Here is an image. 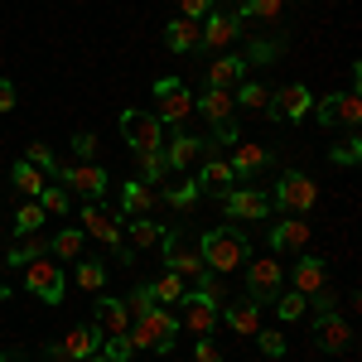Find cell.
I'll return each instance as SVG.
<instances>
[{"label":"cell","instance_id":"cell-1","mask_svg":"<svg viewBox=\"0 0 362 362\" xmlns=\"http://www.w3.org/2000/svg\"><path fill=\"white\" fill-rule=\"evenodd\" d=\"M174 338H179V314H174L169 305L145 309L140 319H131V329H126L131 353H169Z\"/></svg>","mask_w":362,"mask_h":362},{"label":"cell","instance_id":"cell-2","mask_svg":"<svg viewBox=\"0 0 362 362\" xmlns=\"http://www.w3.org/2000/svg\"><path fill=\"white\" fill-rule=\"evenodd\" d=\"M198 251H203V266L218 271V276H232L237 266L251 261V242H247L242 227H213V232H203L198 237Z\"/></svg>","mask_w":362,"mask_h":362},{"label":"cell","instance_id":"cell-3","mask_svg":"<svg viewBox=\"0 0 362 362\" xmlns=\"http://www.w3.org/2000/svg\"><path fill=\"white\" fill-rule=\"evenodd\" d=\"M160 251H165V271H174V276H184L189 285H194L208 266H203V251H198V242L189 237V232H165V242H160Z\"/></svg>","mask_w":362,"mask_h":362},{"label":"cell","instance_id":"cell-4","mask_svg":"<svg viewBox=\"0 0 362 362\" xmlns=\"http://www.w3.org/2000/svg\"><path fill=\"white\" fill-rule=\"evenodd\" d=\"M155 116H160V126H184L189 116H194V92L179 83V78H160L155 83Z\"/></svg>","mask_w":362,"mask_h":362},{"label":"cell","instance_id":"cell-5","mask_svg":"<svg viewBox=\"0 0 362 362\" xmlns=\"http://www.w3.org/2000/svg\"><path fill=\"white\" fill-rule=\"evenodd\" d=\"M314 203H319V184H314L309 174H300V169H290L276 184V194H271V208H285V213H295V218H305Z\"/></svg>","mask_w":362,"mask_h":362},{"label":"cell","instance_id":"cell-6","mask_svg":"<svg viewBox=\"0 0 362 362\" xmlns=\"http://www.w3.org/2000/svg\"><path fill=\"white\" fill-rule=\"evenodd\" d=\"M121 136L126 145L136 150V155H150V150H165V126H160V116L155 112H121Z\"/></svg>","mask_w":362,"mask_h":362},{"label":"cell","instance_id":"cell-7","mask_svg":"<svg viewBox=\"0 0 362 362\" xmlns=\"http://www.w3.org/2000/svg\"><path fill=\"white\" fill-rule=\"evenodd\" d=\"M280 290H285V266H280L276 256H256L247 266V295H251V305L261 309V305H271Z\"/></svg>","mask_w":362,"mask_h":362},{"label":"cell","instance_id":"cell-8","mask_svg":"<svg viewBox=\"0 0 362 362\" xmlns=\"http://www.w3.org/2000/svg\"><path fill=\"white\" fill-rule=\"evenodd\" d=\"M25 290L34 300H44V305H63V266L44 261V256L25 261Z\"/></svg>","mask_w":362,"mask_h":362},{"label":"cell","instance_id":"cell-9","mask_svg":"<svg viewBox=\"0 0 362 362\" xmlns=\"http://www.w3.org/2000/svg\"><path fill=\"white\" fill-rule=\"evenodd\" d=\"M314 112V92H309L305 83H285L271 92V107H266V116H276V121H305V116Z\"/></svg>","mask_w":362,"mask_h":362},{"label":"cell","instance_id":"cell-10","mask_svg":"<svg viewBox=\"0 0 362 362\" xmlns=\"http://www.w3.org/2000/svg\"><path fill=\"white\" fill-rule=\"evenodd\" d=\"M227 218H242V223H261L266 213H271V194H261V189H227L218 194Z\"/></svg>","mask_w":362,"mask_h":362},{"label":"cell","instance_id":"cell-11","mask_svg":"<svg viewBox=\"0 0 362 362\" xmlns=\"http://www.w3.org/2000/svg\"><path fill=\"white\" fill-rule=\"evenodd\" d=\"M54 184H63V189H78L83 198H102L107 194V169L102 165H58V179Z\"/></svg>","mask_w":362,"mask_h":362},{"label":"cell","instance_id":"cell-12","mask_svg":"<svg viewBox=\"0 0 362 362\" xmlns=\"http://www.w3.org/2000/svg\"><path fill=\"white\" fill-rule=\"evenodd\" d=\"M83 232L87 237H97L102 247H126V227H121V218L116 213H107V208H97V203H87L83 208Z\"/></svg>","mask_w":362,"mask_h":362},{"label":"cell","instance_id":"cell-13","mask_svg":"<svg viewBox=\"0 0 362 362\" xmlns=\"http://www.w3.org/2000/svg\"><path fill=\"white\" fill-rule=\"evenodd\" d=\"M179 329H189V334L208 338L213 329H218V305H208V300H198L194 290L179 300Z\"/></svg>","mask_w":362,"mask_h":362},{"label":"cell","instance_id":"cell-14","mask_svg":"<svg viewBox=\"0 0 362 362\" xmlns=\"http://www.w3.org/2000/svg\"><path fill=\"white\" fill-rule=\"evenodd\" d=\"M237 34H242V15H227V10L203 15V49H227Z\"/></svg>","mask_w":362,"mask_h":362},{"label":"cell","instance_id":"cell-15","mask_svg":"<svg viewBox=\"0 0 362 362\" xmlns=\"http://www.w3.org/2000/svg\"><path fill=\"white\" fill-rule=\"evenodd\" d=\"M102 329L92 324V329H73V334H63V343L54 348V358H68V362H83V358H92V353H102Z\"/></svg>","mask_w":362,"mask_h":362},{"label":"cell","instance_id":"cell-16","mask_svg":"<svg viewBox=\"0 0 362 362\" xmlns=\"http://www.w3.org/2000/svg\"><path fill=\"white\" fill-rule=\"evenodd\" d=\"M314 334H319V348L324 353H348V343H353V329H348L343 314H319L314 319Z\"/></svg>","mask_w":362,"mask_h":362},{"label":"cell","instance_id":"cell-17","mask_svg":"<svg viewBox=\"0 0 362 362\" xmlns=\"http://www.w3.org/2000/svg\"><path fill=\"white\" fill-rule=\"evenodd\" d=\"M165 44L174 49V54H194V49H203V20L174 15V20L165 25Z\"/></svg>","mask_w":362,"mask_h":362},{"label":"cell","instance_id":"cell-18","mask_svg":"<svg viewBox=\"0 0 362 362\" xmlns=\"http://www.w3.org/2000/svg\"><path fill=\"white\" fill-rule=\"evenodd\" d=\"M309 237H314L309 223H300V218L290 213L285 223L271 227V251H295V256H300V251H309Z\"/></svg>","mask_w":362,"mask_h":362},{"label":"cell","instance_id":"cell-19","mask_svg":"<svg viewBox=\"0 0 362 362\" xmlns=\"http://www.w3.org/2000/svg\"><path fill=\"white\" fill-rule=\"evenodd\" d=\"M324 285H329V266H324L319 256L300 251V261H295V285H290V290H300V295H319Z\"/></svg>","mask_w":362,"mask_h":362},{"label":"cell","instance_id":"cell-20","mask_svg":"<svg viewBox=\"0 0 362 362\" xmlns=\"http://www.w3.org/2000/svg\"><path fill=\"white\" fill-rule=\"evenodd\" d=\"M194 112L208 116V126H227L232 112H237V102H232V92H223V87H208L203 97H194Z\"/></svg>","mask_w":362,"mask_h":362},{"label":"cell","instance_id":"cell-21","mask_svg":"<svg viewBox=\"0 0 362 362\" xmlns=\"http://www.w3.org/2000/svg\"><path fill=\"white\" fill-rule=\"evenodd\" d=\"M97 329H102V338H126V329H131V314H126V300H97Z\"/></svg>","mask_w":362,"mask_h":362},{"label":"cell","instance_id":"cell-22","mask_svg":"<svg viewBox=\"0 0 362 362\" xmlns=\"http://www.w3.org/2000/svg\"><path fill=\"white\" fill-rule=\"evenodd\" d=\"M194 160H203V136L174 131V140H165V165L169 169H189Z\"/></svg>","mask_w":362,"mask_h":362},{"label":"cell","instance_id":"cell-23","mask_svg":"<svg viewBox=\"0 0 362 362\" xmlns=\"http://www.w3.org/2000/svg\"><path fill=\"white\" fill-rule=\"evenodd\" d=\"M242 78H247V58L242 54H223V58H213V68H208V87H223V92H232Z\"/></svg>","mask_w":362,"mask_h":362},{"label":"cell","instance_id":"cell-24","mask_svg":"<svg viewBox=\"0 0 362 362\" xmlns=\"http://www.w3.org/2000/svg\"><path fill=\"white\" fill-rule=\"evenodd\" d=\"M232 184H237L232 165H227V160H218V155H203V169H198V189H208V194H227Z\"/></svg>","mask_w":362,"mask_h":362},{"label":"cell","instance_id":"cell-25","mask_svg":"<svg viewBox=\"0 0 362 362\" xmlns=\"http://www.w3.org/2000/svg\"><path fill=\"white\" fill-rule=\"evenodd\" d=\"M223 319H227V329L242 334V338H256V329H261V309L251 305V300H232L223 309Z\"/></svg>","mask_w":362,"mask_h":362},{"label":"cell","instance_id":"cell-26","mask_svg":"<svg viewBox=\"0 0 362 362\" xmlns=\"http://www.w3.org/2000/svg\"><path fill=\"white\" fill-rule=\"evenodd\" d=\"M155 203H160V194H155L145 179H131V184H121V208H126L131 218H145Z\"/></svg>","mask_w":362,"mask_h":362},{"label":"cell","instance_id":"cell-27","mask_svg":"<svg viewBox=\"0 0 362 362\" xmlns=\"http://www.w3.org/2000/svg\"><path fill=\"white\" fill-rule=\"evenodd\" d=\"M150 295H155V305H179V300H184V295H189V280L184 276H174V271H165V276H155L150 280Z\"/></svg>","mask_w":362,"mask_h":362},{"label":"cell","instance_id":"cell-28","mask_svg":"<svg viewBox=\"0 0 362 362\" xmlns=\"http://www.w3.org/2000/svg\"><path fill=\"white\" fill-rule=\"evenodd\" d=\"M10 179H15V189L25 198H39L44 189H49V174H39V169L29 165V160H15V169H10Z\"/></svg>","mask_w":362,"mask_h":362},{"label":"cell","instance_id":"cell-29","mask_svg":"<svg viewBox=\"0 0 362 362\" xmlns=\"http://www.w3.org/2000/svg\"><path fill=\"white\" fill-rule=\"evenodd\" d=\"M266 160H271V155H266L261 145H237V155H232L227 165H232V174H237V179H251L256 169H266Z\"/></svg>","mask_w":362,"mask_h":362},{"label":"cell","instance_id":"cell-30","mask_svg":"<svg viewBox=\"0 0 362 362\" xmlns=\"http://www.w3.org/2000/svg\"><path fill=\"white\" fill-rule=\"evenodd\" d=\"M358 121H362V97L358 92H334V126L358 131Z\"/></svg>","mask_w":362,"mask_h":362},{"label":"cell","instance_id":"cell-31","mask_svg":"<svg viewBox=\"0 0 362 362\" xmlns=\"http://www.w3.org/2000/svg\"><path fill=\"white\" fill-rule=\"evenodd\" d=\"M83 242H87L83 227H63L58 237H49V251L54 256H68V261H83Z\"/></svg>","mask_w":362,"mask_h":362},{"label":"cell","instance_id":"cell-32","mask_svg":"<svg viewBox=\"0 0 362 362\" xmlns=\"http://www.w3.org/2000/svg\"><path fill=\"white\" fill-rule=\"evenodd\" d=\"M44 251H49V237L29 232V237H20L15 247L5 251V266H25V261H34V256H44Z\"/></svg>","mask_w":362,"mask_h":362},{"label":"cell","instance_id":"cell-33","mask_svg":"<svg viewBox=\"0 0 362 362\" xmlns=\"http://www.w3.org/2000/svg\"><path fill=\"white\" fill-rule=\"evenodd\" d=\"M189 290H194L198 300H208V305H223V300H232V295H227V276H218V271H203V276H198Z\"/></svg>","mask_w":362,"mask_h":362},{"label":"cell","instance_id":"cell-34","mask_svg":"<svg viewBox=\"0 0 362 362\" xmlns=\"http://www.w3.org/2000/svg\"><path fill=\"white\" fill-rule=\"evenodd\" d=\"M198 194H203V189H198V179H179V184H169L165 194H160V203L179 208V213H189V208L198 203Z\"/></svg>","mask_w":362,"mask_h":362},{"label":"cell","instance_id":"cell-35","mask_svg":"<svg viewBox=\"0 0 362 362\" xmlns=\"http://www.w3.org/2000/svg\"><path fill=\"white\" fill-rule=\"evenodd\" d=\"M285 15V0H242V20H256V25H280Z\"/></svg>","mask_w":362,"mask_h":362},{"label":"cell","instance_id":"cell-36","mask_svg":"<svg viewBox=\"0 0 362 362\" xmlns=\"http://www.w3.org/2000/svg\"><path fill=\"white\" fill-rule=\"evenodd\" d=\"M237 112H266L271 107V87H261V83H237Z\"/></svg>","mask_w":362,"mask_h":362},{"label":"cell","instance_id":"cell-37","mask_svg":"<svg viewBox=\"0 0 362 362\" xmlns=\"http://www.w3.org/2000/svg\"><path fill=\"white\" fill-rule=\"evenodd\" d=\"M126 237H131V247H160V242H165V227L160 223H150V218H136V223L126 227Z\"/></svg>","mask_w":362,"mask_h":362},{"label":"cell","instance_id":"cell-38","mask_svg":"<svg viewBox=\"0 0 362 362\" xmlns=\"http://www.w3.org/2000/svg\"><path fill=\"white\" fill-rule=\"evenodd\" d=\"M44 218H49V213L39 208V198H25V203L15 208V232L29 237V232H39V227H44Z\"/></svg>","mask_w":362,"mask_h":362},{"label":"cell","instance_id":"cell-39","mask_svg":"<svg viewBox=\"0 0 362 362\" xmlns=\"http://www.w3.org/2000/svg\"><path fill=\"white\" fill-rule=\"evenodd\" d=\"M276 309H280L285 324H295V319H305V314H309V295H300V290H280Z\"/></svg>","mask_w":362,"mask_h":362},{"label":"cell","instance_id":"cell-40","mask_svg":"<svg viewBox=\"0 0 362 362\" xmlns=\"http://www.w3.org/2000/svg\"><path fill=\"white\" fill-rule=\"evenodd\" d=\"M78 285L87 295H102L107 290V266L102 261H78Z\"/></svg>","mask_w":362,"mask_h":362},{"label":"cell","instance_id":"cell-41","mask_svg":"<svg viewBox=\"0 0 362 362\" xmlns=\"http://www.w3.org/2000/svg\"><path fill=\"white\" fill-rule=\"evenodd\" d=\"M329 160H334V165H348V169H353V165L362 160V136H358V131H348V136H343L334 150H329Z\"/></svg>","mask_w":362,"mask_h":362},{"label":"cell","instance_id":"cell-42","mask_svg":"<svg viewBox=\"0 0 362 362\" xmlns=\"http://www.w3.org/2000/svg\"><path fill=\"white\" fill-rule=\"evenodd\" d=\"M25 160L39 169V174H49V184L58 179V160H54V150H49V145H39V140H34V145H25Z\"/></svg>","mask_w":362,"mask_h":362},{"label":"cell","instance_id":"cell-43","mask_svg":"<svg viewBox=\"0 0 362 362\" xmlns=\"http://www.w3.org/2000/svg\"><path fill=\"white\" fill-rule=\"evenodd\" d=\"M39 208H44L49 218H63V213L73 208V203H68V189H63V184H49V189L39 194Z\"/></svg>","mask_w":362,"mask_h":362},{"label":"cell","instance_id":"cell-44","mask_svg":"<svg viewBox=\"0 0 362 362\" xmlns=\"http://www.w3.org/2000/svg\"><path fill=\"white\" fill-rule=\"evenodd\" d=\"M140 174H145V184H160V179L169 174L165 150H150V155H140Z\"/></svg>","mask_w":362,"mask_h":362},{"label":"cell","instance_id":"cell-45","mask_svg":"<svg viewBox=\"0 0 362 362\" xmlns=\"http://www.w3.org/2000/svg\"><path fill=\"white\" fill-rule=\"evenodd\" d=\"M145 309H155V295H150V285H136V290L126 295V314H131V319H140Z\"/></svg>","mask_w":362,"mask_h":362},{"label":"cell","instance_id":"cell-46","mask_svg":"<svg viewBox=\"0 0 362 362\" xmlns=\"http://www.w3.org/2000/svg\"><path fill=\"white\" fill-rule=\"evenodd\" d=\"M256 343H261L266 358H280V353H285V334H280V329H256Z\"/></svg>","mask_w":362,"mask_h":362},{"label":"cell","instance_id":"cell-47","mask_svg":"<svg viewBox=\"0 0 362 362\" xmlns=\"http://www.w3.org/2000/svg\"><path fill=\"white\" fill-rule=\"evenodd\" d=\"M276 54H280V44H266V39H251V44H247V54H242V58H247V63H271Z\"/></svg>","mask_w":362,"mask_h":362},{"label":"cell","instance_id":"cell-48","mask_svg":"<svg viewBox=\"0 0 362 362\" xmlns=\"http://www.w3.org/2000/svg\"><path fill=\"white\" fill-rule=\"evenodd\" d=\"M73 155H78L83 165H92V155H97V136H92V131H78V136H73Z\"/></svg>","mask_w":362,"mask_h":362},{"label":"cell","instance_id":"cell-49","mask_svg":"<svg viewBox=\"0 0 362 362\" xmlns=\"http://www.w3.org/2000/svg\"><path fill=\"white\" fill-rule=\"evenodd\" d=\"M208 10H213V0H179V15L184 20H203Z\"/></svg>","mask_w":362,"mask_h":362},{"label":"cell","instance_id":"cell-50","mask_svg":"<svg viewBox=\"0 0 362 362\" xmlns=\"http://www.w3.org/2000/svg\"><path fill=\"white\" fill-rule=\"evenodd\" d=\"M5 112H15V83L10 78H0V116Z\"/></svg>","mask_w":362,"mask_h":362},{"label":"cell","instance_id":"cell-51","mask_svg":"<svg viewBox=\"0 0 362 362\" xmlns=\"http://www.w3.org/2000/svg\"><path fill=\"white\" fill-rule=\"evenodd\" d=\"M194 353H198V362H223V358H218V343H208V338H198Z\"/></svg>","mask_w":362,"mask_h":362},{"label":"cell","instance_id":"cell-52","mask_svg":"<svg viewBox=\"0 0 362 362\" xmlns=\"http://www.w3.org/2000/svg\"><path fill=\"white\" fill-rule=\"evenodd\" d=\"M5 271H10V266H5V256H0V295H10V290H5Z\"/></svg>","mask_w":362,"mask_h":362},{"label":"cell","instance_id":"cell-53","mask_svg":"<svg viewBox=\"0 0 362 362\" xmlns=\"http://www.w3.org/2000/svg\"><path fill=\"white\" fill-rule=\"evenodd\" d=\"M83 362H107V358H102V353H92V358H83Z\"/></svg>","mask_w":362,"mask_h":362},{"label":"cell","instance_id":"cell-54","mask_svg":"<svg viewBox=\"0 0 362 362\" xmlns=\"http://www.w3.org/2000/svg\"><path fill=\"white\" fill-rule=\"evenodd\" d=\"M0 362H15V358H5V353H0Z\"/></svg>","mask_w":362,"mask_h":362}]
</instances>
